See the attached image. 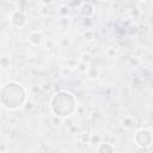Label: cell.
Here are the masks:
<instances>
[{"mask_svg":"<svg viewBox=\"0 0 153 153\" xmlns=\"http://www.w3.org/2000/svg\"><path fill=\"white\" fill-rule=\"evenodd\" d=\"M27 102V90L16 80H8L0 88V103L4 109L16 111Z\"/></svg>","mask_w":153,"mask_h":153,"instance_id":"obj_1","label":"cell"},{"mask_svg":"<svg viewBox=\"0 0 153 153\" xmlns=\"http://www.w3.org/2000/svg\"><path fill=\"white\" fill-rule=\"evenodd\" d=\"M78 106L76 97L67 90H60L55 92L49 99V109L51 114L61 120L74 115L78 111Z\"/></svg>","mask_w":153,"mask_h":153,"instance_id":"obj_2","label":"cell"},{"mask_svg":"<svg viewBox=\"0 0 153 153\" xmlns=\"http://www.w3.org/2000/svg\"><path fill=\"white\" fill-rule=\"evenodd\" d=\"M133 141L136 147L146 149L153 145V131L148 128H140L135 131Z\"/></svg>","mask_w":153,"mask_h":153,"instance_id":"obj_3","label":"cell"},{"mask_svg":"<svg viewBox=\"0 0 153 153\" xmlns=\"http://www.w3.org/2000/svg\"><path fill=\"white\" fill-rule=\"evenodd\" d=\"M8 22H10V24H11L13 27L22 29V27H24V26L27 24V16H26V13H24L23 11L14 10V11L11 12Z\"/></svg>","mask_w":153,"mask_h":153,"instance_id":"obj_4","label":"cell"},{"mask_svg":"<svg viewBox=\"0 0 153 153\" xmlns=\"http://www.w3.org/2000/svg\"><path fill=\"white\" fill-rule=\"evenodd\" d=\"M27 41L32 47H39L43 41H44V36L43 32L41 30H32L30 31V33L27 35Z\"/></svg>","mask_w":153,"mask_h":153,"instance_id":"obj_5","label":"cell"},{"mask_svg":"<svg viewBox=\"0 0 153 153\" xmlns=\"http://www.w3.org/2000/svg\"><path fill=\"white\" fill-rule=\"evenodd\" d=\"M79 12H80V14H81L84 18H85V17L91 18V17L94 14V7H93V4L88 2V1L84 2V4L79 7Z\"/></svg>","mask_w":153,"mask_h":153,"instance_id":"obj_6","label":"cell"},{"mask_svg":"<svg viewBox=\"0 0 153 153\" xmlns=\"http://www.w3.org/2000/svg\"><path fill=\"white\" fill-rule=\"evenodd\" d=\"M96 152H98V153H114V152H116V148L110 142H99L96 147Z\"/></svg>","mask_w":153,"mask_h":153,"instance_id":"obj_7","label":"cell"},{"mask_svg":"<svg viewBox=\"0 0 153 153\" xmlns=\"http://www.w3.org/2000/svg\"><path fill=\"white\" fill-rule=\"evenodd\" d=\"M85 74L87 76V79L96 80L99 76V74H100V69L98 67H96V66H88L87 69H86V72H85Z\"/></svg>","mask_w":153,"mask_h":153,"instance_id":"obj_8","label":"cell"},{"mask_svg":"<svg viewBox=\"0 0 153 153\" xmlns=\"http://www.w3.org/2000/svg\"><path fill=\"white\" fill-rule=\"evenodd\" d=\"M121 126L123 128H126V129H131L135 126V120L133 117H130V116H124L121 120Z\"/></svg>","mask_w":153,"mask_h":153,"instance_id":"obj_9","label":"cell"},{"mask_svg":"<svg viewBox=\"0 0 153 153\" xmlns=\"http://www.w3.org/2000/svg\"><path fill=\"white\" fill-rule=\"evenodd\" d=\"M57 44H59L61 48H68V47L72 44V41H71L69 36L65 35V36H62V37L57 41Z\"/></svg>","mask_w":153,"mask_h":153,"instance_id":"obj_10","label":"cell"},{"mask_svg":"<svg viewBox=\"0 0 153 153\" xmlns=\"http://www.w3.org/2000/svg\"><path fill=\"white\" fill-rule=\"evenodd\" d=\"M99 142H102L100 135H98V134H91V135H90V137H88V143H91V145H93V146H97Z\"/></svg>","mask_w":153,"mask_h":153,"instance_id":"obj_11","label":"cell"},{"mask_svg":"<svg viewBox=\"0 0 153 153\" xmlns=\"http://www.w3.org/2000/svg\"><path fill=\"white\" fill-rule=\"evenodd\" d=\"M69 12H71V10H69V7L67 5H61L60 8H59V14L62 18H66L69 14Z\"/></svg>","mask_w":153,"mask_h":153,"instance_id":"obj_12","label":"cell"},{"mask_svg":"<svg viewBox=\"0 0 153 153\" xmlns=\"http://www.w3.org/2000/svg\"><path fill=\"white\" fill-rule=\"evenodd\" d=\"M0 63H1V67H2L4 69L8 68V67L11 66L10 57H7V56H2V57H1V60H0Z\"/></svg>","mask_w":153,"mask_h":153,"instance_id":"obj_13","label":"cell"},{"mask_svg":"<svg viewBox=\"0 0 153 153\" xmlns=\"http://www.w3.org/2000/svg\"><path fill=\"white\" fill-rule=\"evenodd\" d=\"M116 49L114 48V47H109L106 50H105V54H106V56L108 57H110V59H112V57H115L116 56Z\"/></svg>","mask_w":153,"mask_h":153,"instance_id":"obj_14","label":"cell"},{"mask_svg":"<svg viewBox=\"0 0 153 153\" xmlns=\"http://www.w3.org/2000/svg\"><path fill=\"white\" fill-rule=\"evenodd\" d=\"M81 62H85V63H90L91 61H92V56H91V54L90 53H84L82 55H81V60H80Z\"/></svg>","mask_w":153,"mask_h":153,"instance_id":"obj_15","label":"cell"},{"mask_svg":"<svg viewBox=\"0 0 153 153\" xmlns=\"http://www.w3.org/2000/svg\"><path fill=\"white\" fill-rule=\"evenodd\" d=\"M82 25H84V26H86V29H88V27L92 25V20H91V18L85 17V18L82 19Z\"/></svg>","mask_w":153,"mask_h":153,"instance_id":"obj_16","label":"cell"},{"mask_svg":"<svg viewBox=\"0 0 153 153\" xmlns=\"http://www.w3.org/2000/svg\"><path fill=\"white\" fill-rule=\"evenodd\" d=\"M86 39H88V41H91L92 38H93V31L92 30H87V31H85L84 32V35H82Z\"/></svg>","mask_w":153,"mask_h":153,"instance_id":"obj_17","label":"cell"},{"mask_svg":"<svg viewBox=\"0 0 153 153\" xmlns=\"http://www.w3.org/2000/svg\"><path fill=\"white\" fill-rule=\"evenodd\" d=\"M85 1L84 0H71V5L73 7H80Z\"/></svg>","mask_w":153,"mask_h":153,"instance_id":"obj_18","label":"cell"},{"mask_svg":"<svg viewBox=\"0 0 153 153\" xmlns=\"http://www.w3.org/2000/svg\"><path fill=\"white\" fill-rule=\"evenodd\" d=\"M141 1H143V2H149V1H152V0H141Z\"/></svg>","mask_w":153,"mask_h":153,"instance_id":"obj_19","label":"cell"},{"mask_svg":"<svg viewBox=\"0 0 153 153\" xmlns=\"http://www.w3.org/2000/svg\"><path fill=\"white\" fill-rule=\"evenodd\" d=\"M94 1H96V0H88V2H91V4H93Z\"/></svg>","mask_w":153,"mask_h":153,"instance_id":"obj_20","label":"cell"},{"mask_svg":"<svg viewBox=\"0 0 153 153\" xmlns=\"http://www.w3.org/2000/svg\"><path fill=\"white\" fill-rule=\"evenodd\" d=\"M99 1H108V0H99Z\"/></svg>","mask_w":153,"mask_h":153,"instance_id":"obj_21","label":"cell"},{"mask_svg":"<svg viewBox=\"0 0 153 153\" xmlns=\"http://www.w3.org/2000/svg\"><path fill=\"white\" fill-rule=\"evenodd\" d=\"M152 96H153V91H152Z\"/></svg>","mask_w":153,"mask_h":153,"instance_id":"obj_22","label":"cell"}]
</instances>
